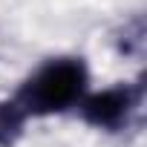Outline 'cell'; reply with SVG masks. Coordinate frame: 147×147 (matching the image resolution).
<instances>
[{"label": "cell", "mask_w": 147, "mask_h": 147, "mask_svg": "<svg viewBox=\"0 0 147 147\" xmlns=\"http://www.w3.org/2000/svg\"><path fill=\"white\" fill-rule=\"evenodd\" d=\"M87 92H90L87 61L78 55H55V58L40 61L29 72L9 101L29 121V118L75 113V107L81 104Z\"/></svg>", "instance_id": "cell-1"}, {"label": "cell", "mask_w": 147, "mask_h": 147, "mask_svg": "<svg viewBox=\"0 0 147 147\" xmlns=\"http://www.w3.org/2000/svg\"><path fill=\"white\" fill-rule=\"evenodd\" d=\"M144 101V84L141 81H118L104 90H90L75 113L81 121L101 133H121L133 124L136 113Z\"/></svg>", "instance_id": "cell-2"}, {"label": "cell", "mask_w": 147, "mask_h": 147, "mask_svg": "<svg viewBox=\"0 0 147 147\" xmlns=\"http://www.w3.org/2000/svg\"><path fill=\"white\" fill-rule=\"evenodd\" d=\"M23 127H26V118L15 110V104L9 98L0 101V147H15L18 138L23 136Z\"/></svg>", "instance_id": "cell-3"}]
</instances>
